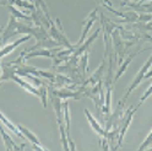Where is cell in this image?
I'll return each instance as SVG.
<instances>
[{
    "mask_svg": "<svg viewBox=\"0 0 152 151\" xmlns=\"http://www.w3.org/2000/svg\"><path fill=\"white\" fill-rule=\"evenodd\" d=\"M18 127V129H20V131H21V133L23 134V136L25 138H27L28 139V141H31V143H33L34 145H37V147L38 149H41V150H44V147L41 145V143H39V141H38V139L31 133V131L30 130H28L27 128H25V127H22V125H17Z\"/></svg>",
    "mask_w": 152,
    "mask_h": 151,
    "instance_id": "1",
    "label": "cell"
},
{
    "mask_svg": "<svg viewBox=\"0 0 152 151\" xmlns=\"http://www.w3.org/2000/svg\"><path fill=\"white\" fill-rule=\"evenodd\" d=\"M0 120H1L3 122V123L9 128V129H10L11 131H14V133L17 135V136H20L21 139H25V136H23V134L21 133V131H20V129H18V127H16V125H14L12 123H11V122L10 120H7L6 118H5V116L4 114H1V113H0Z\"/></svg>",
    "mask_w": 152,
    "mask_h": 151,
    "instance_id": "4",
    "label": "cell"
},
{
    "mask_svg": "<svg viewBox=\"0 0 152 151\" xmlns=\"http://www.w3.org/2000/svg\"><path fill=\"white\" fill-rule=\"evenodd\" d=\"M151 93H152V86H151V87L148 89V91H147V93H146V95H145L144 97H142V98H141V101H144V100H145V98H146V97H147L148 95H151Z\"/></svg>",
    "mask_w": 152,
    "mask_h": 151,
    "instance_id": "6",
    "label": "cell"
},
{
    "mask_svg": "<svg viewBox=\"0 0 152 151\" xmlns=\"http://www.w3.org/2000/svg\"><path fill=\"white\" fill-rule=\"evenodd\" d=\"M28 40H30V36L23 37V38H21V40H18V41L14 42V43H12V44H10V45H6L4 49H1V51H0V59H1L4 55L9 54V53H10L11 51H14V49H15L16 47H17L18 44H20V43H22V42H25V41H28Z\"/></svg>",
    "mask_w": 152,
    "mask_h": 151,
    "instance_id": "3",
    "label": "cell"
},
{
    "mask_svg": "<svg viewBox=\"0 0 152 151\" xmlns=\"http://www.w3.org/2000/svg\"><path fill=\"white\" fill-rule=\"evenodd\" d=\"M85 112H86V116L88 117V119H90V123L92 124V127H93V129L94 130H96L97 131V133L98 134H101V135H106V133H104V131H103V129L97 124V123H94V120H93V118H92V116L90 114V113H88V111L86 109V111H85Z\"/></svg>",
    "mask_w": 152,
    "mask_h": 151,
    "instance_id": "5",
    "label": "cell"
},
{
    "mask_svg": "<svg viewBox=\"0 0 152 151\" xmlns=\"http://www.w3.org/2000/svg\"><path fill=\"white\" fill-rule=\"evenodd\" d=\"M0 131H1V136H3V139H4V141H5V146H6L7 150H14V149L16 150V149H20V147H18V146L14 143V141L11 140V138L5 133V130H4L3 125H1V120H0Z\"/></svg>",
    "mask_w": 152,
    "mask_h": 151,
    "instance_id": "2",
    "label": "cell"
}]
</instances>
